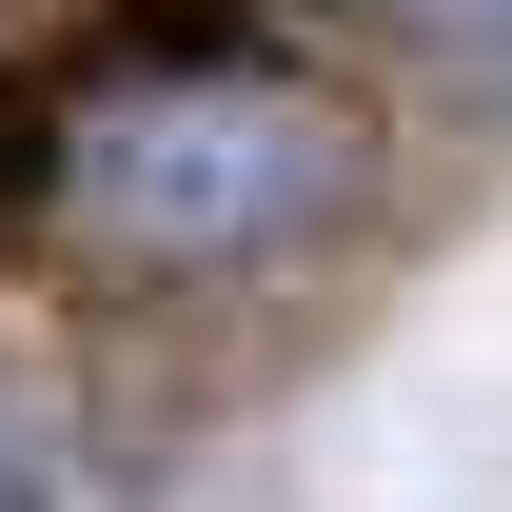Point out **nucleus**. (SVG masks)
Returning <instances> with one entry per match:
<instances>
[{"label":"nucleus","instance_id":"nucleus-1","mask_svg":"<svg viewBox=\"0 0 512 512\" xmlns=\"http://www.w3.org/2000/svg\"><path fill=\"white\" fill-rule=\"evenodd\" d=\"M335 197H355V119L296 79H237V60H158L60 138V217L138 276H237V256L316 237Z\"/></svg>","mask_w":512,"mask_h":512},{"label":"nucleus","instance_id":"nucleus-3","mask_svg":"<svg viewBox=\"0 0 512 512\" xmlns=\"http://www.w3.org/2000/svg\"><path fill=\"white\" fill-rule=\"evenodd\" d=\"M414 40H434L453 79H493V99H512V0H414Z\"/></svg>","mask_w":512,"mask_h":512},{"label":"nucleus","instance_id":"nucleus-2","mask_svg":"<svg viewBox=\"0 0 512 512\" xmlns=\"http://www.w3.org/2000/svg\"><path fill=\"white\" fill-rule=\"evenodd\" d=\"M0 512H60V414L0 375Z\"/></svg>","mask_w":512,"mask_h":512}]
</instances>
